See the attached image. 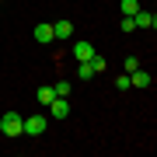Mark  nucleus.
I'll return each mask as SVG.
<instances>
[{"instance_id":"obj_1","label":"nucleus","mask_w":157,"mask_h":157,"mask_svg":"<svg viewBox=\"0 0 157 157\" xmlns=\"http://www.w3.org/2000/svg\"><path fill=\"white\" fill-rule=\"evenodd\" d=\"M21 126H25V119L17 112H7L4 119H0V133L4 136H21Z\"/></svg>"},{"instance_id":"obj_13","label":"nucleus","mask_w":157,"mask_h":157,"mask_svg":"<svg viewBox=\"0 0 157 157\" xmlns=\"http://www.w3.org/2000/svg\"><path fill=\"white\" fill-rule=\"evenodd\" d=\"M87 63H91V67H94V73H101V70H105V67H108V63H105V59H101V56H98V52H94V56H91Z\"/></svg>"},{"instance_id":"obj_9","label":"nucleus","mask_w":157,"mask_h":157,"mask_svg":"<svg viewBox=\"0 0 157 157\" xmlns=\"http://www.w3.org/2000/svg\"><path fill=\"white\" fill-rule=\"evenodd\" d=\"M140 11V0H122V17H133Z\"/></svg>"},{"instance_id":"obj_8","label":"nucleus","mask_w":157,"mask_h":157,"mask_svg":"<svg viewBox=\"0 0 157 157\" xmlns=\"http://www.w3.org/2000/svg\"><path fill=\"white\" fill-rule=\"evenodd\" d=\"M52 35H56V39H67V35H73V25L70 21H56L52 25Z\"/></svg>"},{"instance_id":"obj_3","label":"nucleus","mask_w":157,"mask_h":157,"mask_svg":"<svg viewBox=\"0 0 157 157\" xmlns=\"http://www.w3.org/2000/svg\"><path fill=\"white\" fill-rule=\"evenodd\" d=\"M133 21H136V28H150V32L157 28V14H154V11H143V7L133 14Z\"/></svg>"},{"instance_id":"obj_7","label":"nucleus","mask_w":157,"mask_h":157,"mask_svg":"<svg viewBox=\"0 0 157 157\" xmlns=\"http://www.w3.org/2000/svg\"><path fill=\"white\" fill-rule=\"evenodd\" d=\"M35 39H39V45L52 42V39H56V35H52V25H39V28H35Z\"/></svg>"},{"instance_id":"obj_15","label":"nucleus","mask_w":157,"mask_h":157,"mask_svg":"<svg viewBox=\"0 0 157 157\" xmlns=\"http://www.w3.org/2000/svg\"><path fill=\"white\" fill-rule=\"evenodd\" d=\"M122 67H126V73H133V70H140V59H136V56H129Z\"/></svg>"},{"instance_id":"obj_16","label":"nucleus","mask_w":157,"mask_h":157,"mask_svg":"<svg viewBox=\"0 0 157 157\" xmlns=\"http://www.w3.org/2000/svg\"><path fill=\"white\" fill-rule=\"evenodd\" d=\"M122 32H136V21H133V17H122Z\"/></svg>"},{"instance_id":"obj_4","label":"nucleus","mask_w":157,"mask_h":157,"mask_svg":"<svg viewBox=\"0 0 157 157\" xmlns=\"http://www.w3.org/2000/svg\"><path fill=\"white\" fill-rule=\"evenodd\" d=\"M49 115H52V119H67V115H70V101H67V98H52V101H49Z\"/></svg>"},{"instance_id":"obj_6","label":"nucleus","mask_w":157,"mask_h":157,"mask_svg":"<svg viewBox=\"0 0 157 157\" xmlns=\"http://www.w3.org/2000/svg\"><path fill=\"white\" fill-rule=\"evenodd\" d=\"M129 87H150V73L133 70V73H129Z\"/></svg>"},{"instance_id":"obj_12","label":"nucleus","mask_w":157,"mask_h":157,"mask_svg":"<svg viewBox=\"0 0 157 157\" xmlns=\"http://www.w3.org/2000/svg\"><path fill=\"white\" fill-rule=\"evenodd\" d=\"M52 91H56V98H67V94H70V84L59 80V84H52Z\"/></svg>"},{"instance_id":"obj_14","label":"nucleus","mask_w":157,"mask_h":157,"mask_svg":"<svg viewBox=\"0 0 157 157\" xmlns=\"http://www.w3.org/2000/svg\"><path fill=\"white\" fill-rule=\"evenodd\" d=\"M115 87L119 91H129V73H119V77H115Z\"/></svg>"},{"instance_id":"obj_10","label":"nucleus","mask_w":157,"mask_h":157,"mask_svg":"<svg viewBox=\"0 0 157 157\" xmlns=\"http://www.w3.org/2000/svg\"><path fill=\"white\" fill-rule=\"evenodd\" d=\"M77 77L80 80H91V77H94V67H91V63H80V67H77Z\"/></svg>"},{"instance_id":"obj_5","label":"nucleus","mask_w":157,"mask_h":157,"mask_svg":"<svg viewBox=\"0 0 157 157\" xmlns=\"http://www.w3.org/2000/svg\"><path fill=\"white\" fill-rule=\"evenodd\" d=\"M73 56H77L80 63H87L91 56H94V45H91V42H84V39H80V42H73Z\"/></svg>"},{"instance_id":"obj_11","label":"nucleus","mask_w":157,"mask_h":157,"mask_svg":"<svg viewBox=\"0 0 157 157\" xmlns=\"http://www.w3.org/2000/svg\"><path fill=\"white\" fill-rule=\"evenodd\" d=\"M52 98H56V91H52V87H39V101H42V105H49Z\"/></svg>"},{"instance_id":"obj_2","label":"nucleus","mask_w":157,"mask_h":157,"mask_svg":"<svg viewBox=\"0 0 157 157\" xmlns=\"http://www.w3.org/2000/svg\"><path fill=\"white\" fill-rule=\"evenodd\" d=\"M45 126H49V119L35 112V115H28V119H25L21 133H25V136H42V133H45Z\"/></svg>"}]
</instances>
